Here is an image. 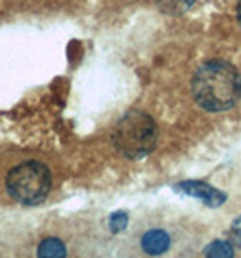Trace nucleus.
<instances>
[{"label":"nucleus","instance_id":"3","mask_svg":"<svg viewBox=\"0 0 241 258\" xmlns=\"http://www.w3.org/2000/svg\"><path fill=\"white\" fill-rule=\"evenodd\" d=\"M51 172L38 161H27L15 166L6 177L8 194L20 204L35 206L45 201L51 191Z\"/></svg>","mask_w":241,"mask_h":258},{"label":"nucleus","instance_id":"6","mask_svg":"<svg viewBox=\"0 0 241 258\" xmlns=\"http://www.w3.org/2000/svg\"><path fill=\"white\" fill-rule=\"evenodd\" d=\"M38 258H67V249H65V244L60 238H45L42 244L38 245V251H36Z\"/></svg>","mask_w":241,"mask_h":258},{"label":"nucleus","instance_id":"1","mask_svg":"<svg viewBox=\"0 0 241 258\" xmlns=\"http://www.w3.org/2000/svg\"><path fill=\"white\" fill-rule=\"evenodd\" d=\"M191 91L194 101L205 110H228L241 98V74L227 61H209L194 73Z\"/></svg>","mask_w":241,"mask_h":258},{"label":"nucleus","instance_id":"4","mask_svg":"<svg viewBox=\"0 0 241 258\" xmlns=\"http://www.w3.org/2000/svg\"><path fill=\"white\" fill-rule=\"evenodd\" d=\"M175 189L184 195H189V197L200 199L205 206H211V208L221 206L227 201V195L223 191L212 188L211 184H205L202 181H184L175 186Z\"/></svg>","mask_w":241,"mask_h":258},{"label":"nucleus","instance_id":"9","mask_svg":"<svg viewBox=\"0 0 241 258\" xmlns=\"http://www.w3.org/2000/svg\"><path fill=\"white\" fill-rule=\"evenodd\" d=\"M110 229H112L113 233H120L125 231L126 226H128V215H126L125 211H117V213H113L112 217H110Z\"/></svg>","mask_w":241,"mask_h":258},{"label":"nucleus","instance_id":"7","mask_svg":"<svg viewBox=\"0 0 241 258\" xmlns=\"http://www.w3.org/2000/svg\"><path fill=\"white\" fill-rule=\"evenodd\" d=\"M205 258H234V247L227 240H214L203 251Z\"/></svg>","mask_w":241,"mask_h":258},{"label":"nucleus","instance_id":"5","mask_svg":"<svg viewBox=\"0 0 241 258\" xmlns=\"http://www.w3.org/2000/svg\"><path fill=\"white\" fill-rule=\"evenodd\" d=\"M141 245L144 253L151 254V256H159V254H164L169 249L171 238L164 229H150V231L144 233Z\"/></svg>","mask_w":241,"mask_h":258},{"label":"nucleus","instance_id":"8","mask_svg":"<svg viewBox=\"0 0 241 258\" xmlns=\"http://www.w3.org/2000/svg\"><path fill=\"white\" fill-rule=\"evenodd\" d=\"M196 0H155L160 11L168 15H182L185 13Z\"/></svg>","mask_w":241,"mask_h":258},{"label":"nucleus","instance_id":"2","mask_svg":"<svg viewBox=\"0 0 241 258\" xmlns=\"http://www.w3.org/2000/svg\"><path fill=\"white\" fill-rule=\"evenodd\" d=\"M157 125L153 117L146 112L132 110L119 121L113 128L112 143L119 154L128 159H141L150 152H153L157 145Z\"/></svg>","mask_w":241,"mask_h":258},{"label":"nucleus","instance_id":"11","mask_svg":"<svg viewBox=\"0 0 241 258\" xmlns=\"http://www.w3.org/2000/svg\"><path fill=\"white\" fill-rule=\"evenodd\" d=\"M237 22H239V26H241V0H239V4H237Z\"/></svg>","mask_w":241,"mask_h":258},{"label":"nucleus","instance_id":"10","mask_svg":"<svg viewBox=\"0 0 241 258\" xmlns=\"http://www.w3.org/2000/svg\"><path fill=\"white\" fill-rule=\"evenodd\" d=\"M230 244L241 247V215L230 226Z\"/></svg>","mask_w":241,"mask_h":258}]
</instances>
